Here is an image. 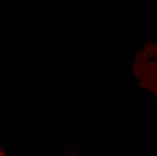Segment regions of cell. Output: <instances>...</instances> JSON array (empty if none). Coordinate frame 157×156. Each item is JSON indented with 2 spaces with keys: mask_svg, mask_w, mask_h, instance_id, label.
<instances>
[{
  "mask_svg": "<svg viewBox=\"0 0 157 156\" xmlns=\"http://www.w3.org/2000/svg\"><path fill=\"white\" fill-rule=\"evenodd\" d=\"M140 55L134 59L133 74L136 77L140 88L156 95V45L145 44L140 50Z\"/></svg>",
  "mask_w": 157,
  "mask_h": 156,
  "instance_id": "obj_1",
  "label": "cell"
},
{
  "mask_svg": "<svg viewBox=\"0 0 157 156\" xmlns=\"http://www.w3.org/2000/svg\"><path fill=\"white\" fill-rule=\"evenodd\" d=\"M2 155H5V150H4V148L2 147V145L0 144V156Z\"/></svg>",
  "mask_w": 157,
  "mask_h": 156,
  "instance_id": "obj_2",
  "label": "cell"
}]
</instances>
